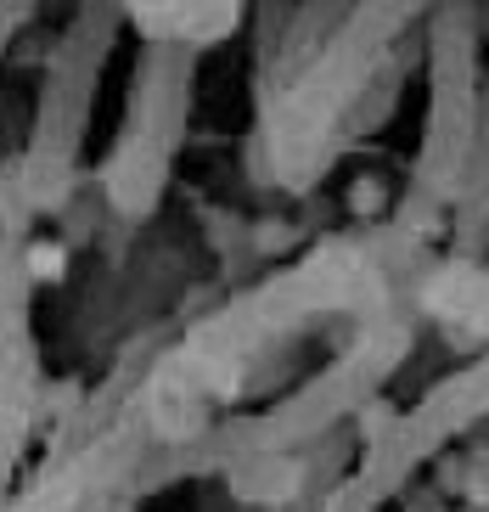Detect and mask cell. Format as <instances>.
I'll return each instance as SVG.
<instances>
[{
    "mask_svg": "<svg viewBox=\"0 0 489 512\" xmlns=\"http://www.w3.org/2000/svg\"><path fill=\"white\" fill-rule=\"evenodd\" d=\"M23 271H29V282H45V287H57L62 276H68V254H62V242L40 237L23 248Z\"/></svg>",
    "mask_w": 489,
    "mask_h": 512,
    "instance_id": "6da1fadb",
    "label": "cell"
}]
</instances>
